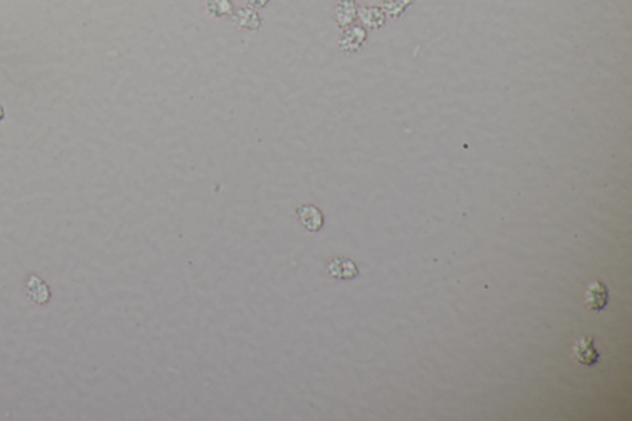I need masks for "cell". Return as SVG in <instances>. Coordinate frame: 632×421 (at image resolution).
<instances>
[{
    "label": "cell",
    "instance_id": "1",
    "mask_svg": "<svg viewBox=\"0 0 632 421\" xmlns=\"http://www.w3.org/2000/svg\"><path fill=\"white\" fill-rule=\"evenodd\" d=\"M25 291L29 300L35 304L44 307L47 305L52 299V289L47 282L45 281L41 275L36 273L27 275L25 280Z\"/></svg>",
    "mask_w": 632,
    "mask_h": 421
},
{
    "label": "cell",
    "instance_id": "2",
    "mask_svg": "<svg viewBox=\"0 0 632 421\" xmlns=\"http://www.w3.org/2000/svg\"><path fill=\"white\" fill-rule=\"evenodd\" d=\"M572 351L574 358L583 366L594 367L596 363H599L600 353L595 350L594 339L592 336H582L576 341Z\"/></svg>",
    "mask_w": 632,
    "mask_h": 421
},
{
    "label": "cell",
    "instance_id": "3",
    "mask_svg": "<svg viewBox=\"0 0 632 421\" xmlns=\"http://www.w3.org/2000/svg\"><path fill=\"white\" fill-rule=\"evenodd\" d=\"M298 219L308 231L318 232L324 227V214L318 206L313 204H304L295 209Z\"/></svg>",
    "mask_w": 632,
    "mask_h": 421
},
{
    "label": "cell",
    "instance_id": "4",
    "mask_svg": "<svg viewBox=\"0 0 632 421\" xmlns=\"http://www.w3.org/2000/svg\"><path fill=\"white\" fill-rule=\"evenodd\" d=\"M609 303V289L603 282L595 281L585 291V305L590 310L601 312Z\"/></svg>",
    "mask_w": 632,
    "mask_h": 421
},
{
    "label": "cell",
    "instance_id": "5",
    "mask_svg": "<svg viewBox=\"0 0 632 421\" xmlns=\"http://www.w3.org/2000/svg\"><path fill=\"white\" fill-rule=\"evenodd\" d=\"M367 38L366 30L361 26H348L344 29V33L339 40V46L345 52H353L362 46Z\"/></svg>",
    "mask_w": 632,
    "mask_h": 421
},
{
    "label": "cell",
    "instance_id": "6",
    "mask_svg": "<svg viewBox=\"0 0 632 421\" xmlns=\"http://www.w3.org/2000/svg\"><path fill=\"white\" fill-rule=\"evenodd\" d=\"M330 275L337 280H353L358 275L356 263L345 257H335L327 265Z\"/></svg>",
    "mask_w": 632,
    "mask_h": 421
},
{
    "label": "cell",
    "instance_id": "7",
    "mask_svg": "<svg viewBox=\"0 0 632 421\" xmlns=\"http://www.w3.org/2000/svg\"><path fill=\"white\" fill-rule=\"evenodd\" d=\"M358 17V6L355 0H340L335 8V22L340 29H346Z\"/></svg>",
    "mask_w": 632,
    "mask_h": 421
},
{
    "label": "cell",
    "instance_id": "8",
    "mask_svg": "<svg viewBox=\"0 0 632 421\" xmlns=\"http://www.w3.org/2000/svg\"><path fill=\"white\" fill-rule=\"evenodd\" d=\"M233 22L238 29L249 30V31H259L262 25V19L257 10L252 8H241L233 14Z\"/></svg>",
    "mask_w": 632,
    "mask_h": 421
},
{
    "label": "cell",
    "instance_id": "9",
    "mask_svg": "<svg viewBox=\"0 0 632 421\" xmlns=\"http://www.w3.org/2000/svg\"><path fill=\"white\" fill-rule=\"evenodd\" d=\"M358 17L363 22V25L369 29H378L385 22L383 10L377 6H363L358 9Z\"/></svg>",
    "mask_w": 632,
    "mask_h": 421
},
{
    "label": "cell",
    "instance_id": "10",
    "mask_svg": "<svg viewBox=\"0 0 632 421\" xmlns=\"http://www.w3.org/2000/svg\"><path fill=\"white\" fill-rule=\"evenodd\" d=\"M206 10L213 17H233V1L231 0H208Z\"/></svg>",
    "mask_w": 632,
    "mask_h": 421
},
{
    "label": "cell",
    "instance_id": "11",
    "mask_svg": "<svg viewBox=\"0 0 632 421\" xmlns=\"http://www.w3.org/2000/svg\"><path fill=\"white\" fill-rule=\"evenodd\" d=\"M410 3L411 0H384V9L392 17H398Z\"/></svg>",
    "mask_w": 632,
    "mask_h": 421
},
{
    "label": "cell",
    "instance_id": "12",
    "mask_svg": "<svg viewBox=\"0 0 632 421\" xmlns=\"http://www.w3.org/2000/svg\"><path fill=\"white\" fill-rule=\"evenodd\" d=\"M246 1H247L249 8H252L254 10H257V9H263V8L268 6V3H270V0H246Z\"/></svg>",
    "mask_w": 632,
    "mask_h": 421
},
{
    "label": "cell",
    "instance_id": "13",
    "mask_svg": "<svg viewBox=\"0 0 632 421\" xmlns=\"http://www.w3.org/2000/svg\"><path fill=\"white\" fill-rule=\"evenodd\" d=\"M6 108L3 107V104H0V123L6 119Z\"/></svg>",
    "mask_w": 632,
    "mask_h": 421
}]
</instances>
